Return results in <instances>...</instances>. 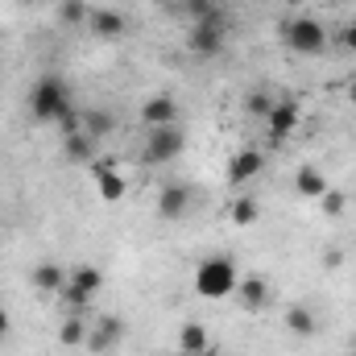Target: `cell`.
Segmentation results:
<instances>
[{"mask_svg": "<svg viewBox=\"0 0 356 356\" xmlns=\"http://www.w3.org/2000/svg\"><path fill=\"white\" fill-rule=\"evenodd\" d=\"M71 112H75L71 88H67L58 75H42V79L33 83V91H29V116H33L38 124H63Z\"/></svg>", "mask_w": 356, "mask_h": 356, "instance_id": "6da1fadb", "label": "cell"}, {"mask_svg": "<svg viewBox=\"0 0 356 356\" xmlns=\"http://www.w3.org/2000/svg\"><path fill=\"white\" fill-rule=\"evenodd\" d=\"M236 282H241V269L232 257L216 253V257H203L195 269V294L199 298H211V302H224L236 294Z\"/></svg>", "mask_w": 356, "mask_h": 356, "instance_id": "7a4b0ae2", "label": "cell"}, {"mask_svg": "<svg viewBox=\"0 0 356 356\" xmlns=\"http://www.w3.org/2000/svg\"><path fill=\"white\" fill-rule=\"evenodd\" d=\"M282 42L294 50V54H302V58H319L323 50H327V29L315 21V17H290L286 25H282Z\"/></svg>", "mask_w": 356, "mask_h": 356, "instance_id": "3957f363", "label": "cell"}, {"mask_svg": "<svg viewBox=\"0 0 356 356\" xmlns=\"http://www.w3.org/2000/svg\"><path fill=\"white\" fill-rule=\"evenodd\" d=\"M182 149H186V133H182V124H162V129H149V137H145V162L149 166H170L182 158Z\"/></svg>", "mask_w": 356, "mask_h": 356, "instance_id": "277c9868", "label": "cell"}, {"mask_svg": "<svg viewBox=\"0 0 356 356\" xmlns=\"http://www.w3.org/2000/svg\"><path fill=\"white\" fill-rule=\"evenodd\" d=\"M224 42H228V21H195L191 33H186V50L195 58H216L224 54Z\"/></svg>", "mask_w": 356, "mask_h": 356, "instance_id": "5b68a950", "label": "cell"}, {"mask_svg": "<svg viewBox=\"0 0 356 356\" xmlns=\"http://www.w3.org/2000/svg\"><path fill=\"white\" fill-rule=\"evenodd\" d=\"M191 203H195V191H191L186 182H166V186L158 191V216H162L166 224L186 220V216H191Z\"/></svg>", "mask_w": 356, "mask_h": 356, "instance_id": "8992f818", "label": "cell"}, {"mask_svg": "<svg viewBox=\"0 0 356 356\" xmlns=\"http://www.w3.org/2000/svg\"><path fill=\"white\" fill-rule=\"evenodd\" d=\"M298 120H302V108H298V99H273V112L266 116L269 141H273V145H277V141H286V137L298 129Z\"/></svg>", "mask_w": 356, "mask_h": 356, "instance_id": "52a82bcc", "label": "cell"}, {"mask_svg": "<svg viewBox=\"0 0 356 356\" xmlns=\"http://www.w3.org/2000/svg\"><path fill=\"white\" fill-rule=\"evenodd\" d=\"M124 340V319L120 315H99V323L88 332V353H112Z\"/></svg>", "mask_w": 356, "mask_h": 356, "instance_id": "ba28073f", "label": "cell"}, {"mask_svg": "<svg viewBox=\"0 0 356 356\" xmlns=\"http://www.w3.org/2000/svg\"><path fill=\"white\" fill-rule=\"evenodd\" d=\"M178 99L175 95H149L141 104V124L145 129H162V124H178Z\"/></svg>", "mask_w": 356, "mask_h": 356, "instance_id": "9c48e42d", "label": "cell"}, {"mask_svg": "<svg viewBox=\"0 0 356 356\" xmlns=\"http://www.w3.org/2000/svg\"><path fill=\"white\" fill-rule=\"evenodd\" d=\"M91 170H95V195H99L104 203H120V199L129 195V182H124V175H120L116 166L91 162Z\"/></svg>", "mask_w": 356, "mask_h": 356, "instance_id": "30bf717a", "label": "cell"}, {"mask_svg": "<svg viewBox=\"0 0 356 356\" xmlns=\"http://www.w3.org/2000/svg\"><path fill=\"white\" fill-rule=\"evenodd\" d=\"M88 29L95 33V38H104V42H116V38H124L129 21H124V13H120V8H91Z\"/></svg>", "mask_w": 356, "mask_h": 356, "instance_id": "8fae6325", "label": "cell"}, {"mask_svg": "<svg viewBox=\"0 0 356 356\" xmlns=\"http://www.w3.org/2000/svg\"><path fill=\"white\" fill-rule=\"evenodd\" d=\"M261 170H266V154H261V149H241V154L228 162V182H232V186H245L249 178H257Z\"/></svg>", "mask_w": 356, "mask_h": 356, "instance_id": "7c38bea8", "label": "cell"}, {"mask_svg": "<svg viewBox=\"0 0 356 356\" xmlns=\"http://www.w3.org/2000/svg\"><path fill=\"white\" fill-rule=\"evenodd\" d=\"M236 298H241L245 311H261L269 302V282L261 273H245V277L236 282Z\"/></svg>", "mask_w": 356, "mask_h": 356, "instance_id": "4fadbf2b", "label": "cell"}, {"mask_svg": "<svg viewBox=\"0 0 356 356\" xmlns=\"http://www.w3.org/2000/svg\"><path fill=\"white\" fill-rule=\"evenodd\" d=\"M95 154H99V141L88 137L83 129H79V133H71V137H63V158H67V162H75V166H91V162H95Z\"/></svg>", "mask_w": 356, "mask_h": 356, "instance_id": "5bb4252c", "label": "cell"}, {"mask_svg": "<svg viewBox=\"0 0 356 356\" xmlns=\"http://www.w3.org/2000/svg\"><path fill=\"white\" fill-rule=\"evenodd\" d=\"M207 348H216L211 344V332L203 327V323H182L178 327V356H195V353H207Z\"/></svg>", "mask_w": 356, "mask_h": 356, "instance_id": "9a60e30c", "label": "cell"}, {"mask_svg": "<svg viewBox=\"0 0 356 356\" xmlns=\"http://www.w3.org/2000/svg\"><path fill=\"white\" fill-rule=\"evenodd\" d=\"M67 273H71V269L54 266V261H42V266H33L29 282H33V290H42V294H63V286H67Z\"/></svg>", "mask_w": 356, "mask_h": 356, "instance_id": "2e32d148", "label": "cell"}, {"mask_svg": "<svg viewBox=\"0 0 356 356\" xmlns=\"http://www.w3.org/2000/svg\"><path fill=\"white\" fill-rule=\"evenodd\" d=\"M327 175L319 170V166H298V175H294V191L302 195V199H323L327 195Z\"/></svg>", "mask_w": 356, "mask_h": 356, "instance_id": "e0dca14e", "label": "cell"}, {"mask_svg": "<svg viewBox=\"0 0 356 356\" xmlns=\"http://www.w3.org/2000/svg\"><path fill=\"white\" fill-rule=\"evenodd\" d=\"M79 116H83L79 129H83L88 137H95V141H104V137L116 129V116H112L108 108H79Z\"/></svg>", "mask_w": 356, "mask_h": 356, "instance_id": "ac0fdd59", "label": "cell"}, {"mask_svg": "<svg viewBox=\"0 0 356 356\" xmlns=\"http://www.w3.org/2000/svg\"><path fill=\"white\" fill-rule=\"evenodd\" d=\"M286 327H290L294 336H302V340H311V336L319 332V319H315V311H311V307H302V302H294V307H286Z\"/></svg>", "mask_w": 356, "mask_h": 356, "instance_id": "d6986e66", "label": "cell"}, {"mask_svg": "<svg viewBox=\"0 0 356 356\" xmlns=\"http://www.w3.org/2000/svg\"><path fill=\"white\" fill-rule=\"evenodd\" d=\"M88 323H83V315H67L63 319V327H58V344L63 348H88Z\"/></svg>", "mask_w": 356, "mask_h": 356, "instance_id": "ffe728a7", "label": "cell"}, {"mask_svg": "<svg viewBox=\"0 0 356 356\" xmlns=\"http://www.w3.org/2000/svg\"><path fill=\"white\" fill-rule=\"evenodd\" d=\"M228 216H232L236 228H249V224L261 220V203H257L253 195H241V199H232V211H228Z\"/></svg>", "mask_w": 356, "mask_h": 356, "instance_id": "44dd1931", "label": "cell"}, {"mask_svg": "<svg viewBox=\"0 0 356 356\" xmlns=\"http://www.w3.org/2000/svg\"><path fill=\"white\" fill-rule=\"evenodd\" d=\"M88 17H91L88 0H63V8H58V21L63 25H88Z\"/></svg>", "mask_w": 356, "mask_h": 356, "instance_id": "7402d4cb", "label": "cell"}, {"mask_svg": "<svg viewBox=\"0 0 356 356\" xmlns=\"http://www.w3.org/2000/svg\"><path fill=\"white\" fill-rule=\"evenodd\" d=\"M245 112H249V116H257V120H266L269 112H273V95H269V91H249V95H245Z\"/></svg>", "mask_w": 356, "mask_h": 356, "instance_id": "603a6c76", "label": "cell"}, {"mask_svg": "<svg viewBox=\"0 0 356 356\" xmlns=\"http://www.w3.org/2000/svg\"><path fill=\"white\" fill-rule=\"evenodd\" d=\"M319 207H323V216H327V220H336V216H344L348 195H344V191H336V186H327V195L319 199Z\"/></svg>", "mask_w": 356, "mask_h": 356, "instance_id": "cb8c5ba5", "label": "cell"}, {"mask_svg": "<svg viewBox=\"0 0 356 356\" xmlns=\"http://www.w3.org/2000/svg\"><path fill=\"white\" fill-rule=\"evenodd\" d=\"M186 8H191L195 21H224V8H220L216 0H191Z\"/></svg>", "mask_w": 356, "mask_h": 356, "instance_id": "d4e9b609", "label": "cell"}, {"mask_svg": "<svg viewBox=\"0 0 356 356\" xmlns=\"http://www.w3.org/2000/svg\"><path fill=\"white\" fill-rule=\"evenodd\" d=\"M340 46H344V50H353V54H356V21H353V25H344V29H340Z\"/></svg>", "mask_w": 356, "mask_h": 356, "instance_id": "484cf974", "label": "cell"}, {"mask_svg": "<svg viewBox=\"0 0 356 356\" xmlns=\"http://www.w3.org/2000/svg\"><path fill=\"white\" fill-rule=\"evenodd\" d=\"M8 327H13V319H8V311L0 307V336H8Z\"/></svg>", "mask_w": 356, "mask_h": 356, "instance_id": "4316f807", "label": "cell"}, {"mask_svg": "<svg viewBox=\"0 0 356 356\" xmlns=\"http://www.w3.org/2000/svg\"><path fill=\"white\" fill-rule=\"evenodd\" d=\"M282 4H290V8H298V4H302V0H282Z\"/></svg>", "mask_w": 356, "mask_h": 356, "instance_id": "83f0119b", "label": "cell"}, {"mask_svg": "<svg viewBox=\"0 0 356 356\" xmlns=\"http://www.w3.org/2000/svg\"><path fill=\"white\" fill-rule=\"evenodd\" d=\"M195 356H216V348H207V353H195Z\"/></svg>", "mask_w": 356, "mask_h": 356, "instance_id": "f1b7e54d", "label": "cell"}, {"mask_svg": "<svg viewBox=\"0 0 356 356\" xmlns=\"http://www.w3.org/2000/svg\"><path fill=\"white\" fill-rule=\"evenodd\" d=\"M353 356H356V344H353Z\"/></svg>", "mask_w": 356, "mask_h": 356, "instance_id": "f546056e", "label": "cell"}]
</instances>
